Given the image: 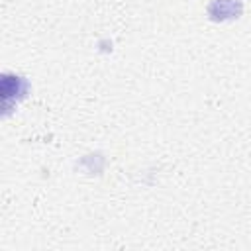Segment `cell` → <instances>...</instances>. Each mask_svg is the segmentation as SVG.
Listing matches in <instances>:
<instances>
[{"label":"cell","instance_id":"cell-1","mask_svg":"<svg viewBox=\"0 0 251 251\" xmlns=\"http://www.w3.org/2000/svg\"><path fill=\"white\" fill-rule=\"evenodd\" d=\"M29 92V82L25 76L16 73H2L0 75V98H2V116L10 114V108L24 100Z\"/></svg>","mask_w":251,"mask_h":251},{"label":"cell","instance_id":"cell-2","mask_svg":"<svg viewBox=\"0 0 251 251\" xmlns=\"http://www.w3.org/2000/svg\"><path fill=\"white\" fill-rule=\"evenodd\" d=\"M206 14L212 22L237 20L243 14V2L241 0H210Z\"/></svg>","mask_w":251,"mask_h":251}]
</instances>
